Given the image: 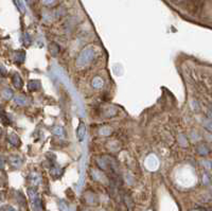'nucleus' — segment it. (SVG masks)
<instances>
[{"label":"nucleus","instance_id":"nucleus-1","mask_svg":"<svg viewBox=\"0 0 212 211\" xmlns=\"http://www.w3.org/2000/svg\"><path fill=\"white\" fill-rule=\"evenodd\" d=\"M93 49L88 47V48L84 49L83 51L81 52L80 55H78V60H76V64L78 66H84L89 64L93 58Z\"/></svg>","mask_w":212,"mask_h":211},{"label":"nucleus","instance_id":"nucleus-16","mask_svg":"<svg viewBox=\"0 0 212 211\" xmlns=\"http://www.w3.org/2000/svg\"><path fill=\"white\" fill-rule=\"evenodd\" d=\"M56 0H43V3L45 5H53L55 4Z\"/></svg>","mask_w":212,"mask_h":211},{"label":"nucleus","instance_id":"nucleus-10","mask_svg":"<svg viewBox=\"0 0 212 211\" xmlns=\"http://www.w3.org/2000/svg\"><path fill=\"white\" fill-rule=\"evenodd\" d=\"M3 97L5 98V99H10V98L13 97V92L11 89H4L3 90Z\"/></svg>","mask_w":212,"mask_h":211},{"label":"nucleus","instance_id":"nucleus-11","mask_svg":"<svg viewBox=\"0 0 212 211\" xmlns=\"http://www.w3.org/2000/svg\"><path fill=\"white\" fill-rule=\"evenodd\" d=\"M33 205H34L35 209H36L37 211H40L42 206H40V201H39V199H35L34 201H33Z\"/></svg>","mask_w":212,"mask_h":211},{"label":"nucleus","instance_id":"nucleus-3","mask_svg":"<svg viewBox=\"0 0 212 211\" xmlns=\"http://www.w3.org/2000/svg\"><path fill=\"white\" fill-rule=\"evenodd\" d=\"M28 88H29V90H32V91L38 90L39 88H40V83H39V81L32 80L30 81L29 84H28Z\"/></svg>","mask_w":212,"mask_h":211},{"label":"nucleus","instance_id":"nucleus-12","mask_svg":"<svg viewBox=\"0 0 212 211\" xmlns=\"http://www.w3.org/2000/svg\"><path fill=\"white\" fill-rule=\"evenodd\" d=\"M198 153L202 154V155H206V154L208 153V149L206 148L205 146H200V148H198Z\"/></svg>","mask_w":212,"mask_h":211},{"label":"nucleus","instance_id":"nucleus-7","mask_svg":"<svg viewBox=\"0 0 212 211\" xmlns=\"http://www.w3.org/2000/svg\"><path fill=\"white\" fill-rule=\"evenodd\" d=\"M10 162L13 167H16L18 168L20 165H21V160H20L19 157H11L10 158Z\"/></svg>","mask_w":212,"mask_h":211},{"label":"nucleus","instance_id":"nucleus-13","mask_svg":"<svg viewBox=\"0 0 212 211\" xmlns=\"http://www.w3.org/2000/svg\"><path fill=\"white\" fill-rule=\"evenodd\" d=\"M32 182H33L34 185H38V182H40V177L37 174H33L32 175Z\"/></svg>","mask_w":212,"mask_h":211},{"label":"nucleus","instance_id":"nucleus-14","mask_svg":"<svg viewBox=\"0 0 212 211\" xmlns=\"http://www.w3.org/2000/svg\"><path fill=\"white\" fill-rule=\"evenodd\" d=\"M19 53V55L16 56V62H18V63H22L24 60V53L23 52H18Z\"/></svg>","mask_w":212,"mask_h":211},{"label":"nucleus","instance_id":"nucleus-17","mask_svg":"<svg viewBox=\"0 0 212 211\" xmlns=\"http://www.w3.org/2000/svg\"><path fill=\"white\" fill-rule=\"evenodd\" d=\"M15 2H16V4H17L18 9H19L20 11H23V7H21V1H20V0H15Z\"/></svg>","mask_w":212,"mask_h":211},{"label":"nucleus","instance_id":"nucleus-8","mask_svg":"<svg viewBox=\"0 0 212 211\" xmlns=\"http://www.w3.org/2000/svg\"><path fill=\"white\" fill-rule=\"evenodd\" d=\"M92 86L95 88H101L103 86V81L100 78H95L92 81Z\"/></svg>","mask_w":212,"mask_h":211},{"label":"nucleus","instance_id":"nucleus-5","mask_svg":"<svg viewBox=\"0 0 212 211\" xmlns=\"http://www.w3.org/2000/svg\"><path fill=\"white\" fill-rule=\"evenodd\" d=\"M49 51H50V53H51L53 56H56V55H57V53H59V45H56V44H54V43H52V44L50 45Z\"/></svg>","mask_w":212,"mask_h":211},{"label":"nucleus","instance_id":"nucleus-15","mask_svg":"<svg viewBox=\"0 0 212 211\" xmlns=\"http://www.w3.org/2000/svg\"><path fill=\"white\" fill-rule=\"evenodd\" d=\"M54 134H55V135H59V136H63V129L56 126L55 129H54Z\"/></svg>","mask_w":212,"mask_h":211},{"label":"nucleus","instance_id":"nucleus-2","mask_svg":"<svg viewBox=\"0 0 212 211\" xmlns=\"http://www.w3.org/2000/svg\"><path fill=\"white\" fill-rule=\"evenodd\" d=\"M85 133H86L85 123L83 121H80L78 129H76V138H78V140L80 142H82L84 140V138H85Z\"/></svg>","mask_w":212,"mask_h":211},{"label":"nucleus","instance_id":"nucleus-9","mask_svg":"<svg viewBox=\"0 0 212 211\" xmlns=\"http://www.w3.org/2000/svg\"><path fill=\"white\" fill-rule=\"evenodd\" d=\"M15 102L17 103V104H19V105H23L24 103H26V98L21 97V96H19V97H16V98H15Z\"/></svg>","mask_w":212,"mask_h":211},{"label":"nucleus","instance_id":"nucleus-6","mask_svg":"<svg viewBox=\"0 0 212 211\" xmlns=\"http://www.w3.org/2000/svg\"><path fill=\"white\" fill-rule=\"evenodd\" d=\"M13 83H14V86L16 88H20L22 86V80L20 79V76L18 74H14V76H13Z\"/></svg>","mask_w":212,"mask_h":211},{"label":"nucleus","instance_id":"nucleus-4","mask_svg":"<svg viewBox=\"0 0 212 211\" xmlns=\"http://www.w3.org/2000/svg\"><path fill=\"white\" fill-rule=\"evenodd\" d=\"M7 140H9V142H10L11 144H13V146H19V143H20L19 138H18L16 135H14V134L9 135V136H7Z\"/></svg>","mask_w":212,"mask_h":211}]
</instances>
